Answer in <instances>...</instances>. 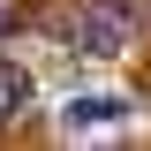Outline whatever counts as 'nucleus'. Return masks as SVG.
<instances>
[{
	"label": "nucleus",
	"instance_id": "4",
	"mask_svg": "<svg viewBox=\"0 0 151 151\" xmlns=\"http://www.w3.org/2000/svg\"><path fill=\"white\" fill-rule=\"evenodd\" d=\"M0 30H8V8H0Z\"/></svg>",
	"mask_w": 151,
	"mask_h": 151
},
{
	"label": "nucleus",
	"instance_id": "1",
	"mask_svg": "<svg viewBox=\"0 0 151 151\" xmlns=\"http://www.w3.org/2000/svg\"><path fill=\"white\" fill-rule=\"evenodd\" d=\"M129 8H121V0H98V8H83V15H76V53H121V45H129Z\"/></svg>",
	"mask_w": 151,
	"mask_h": 151
},
{
	"label": "nucleus",
	"instance_id": "2",
	"mask_svg": "<svg viewBox=\"0 0 151 151\" xmlns=\"http://www.w3.org/2000/svg\"><path fill=\"white\" fill-rule=\"evenodd\" d=\"M121 113H129V98H121V91H83V98L60 106V121H68V129H91V121H121Z\"/></svg>",
	"mask_w": 151,
	"mask_h": 151
},
{
	"label": "nucleus",
	"instance_id": "3",
	"mask_svg": "<svg viewBox=\"0 0 151 151\" xmlns=\"http://www.w3.org/2000/svg\"><path fill=\"white\" fill-rule=\"evenodd\" d=\"M23 106H30V76H23V68H8V60H0V121H15Z\"/></svg>",
	"mask_w": 151,
	"mask_h": 151
}]
</instances>
